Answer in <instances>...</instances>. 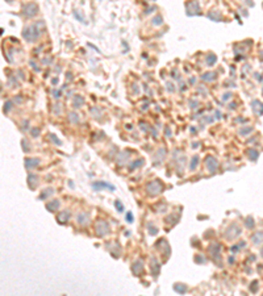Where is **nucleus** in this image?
<instances>
[{
	"instance_id": "nucleus-1",
	"label": "nucleus",
	"mask_w": 263,
	"mask_h": 296,
	"mask_svg": "<svg viewBox=\"0 0 263 296\" xmlns=\"http://www.w3.org/2000/svg\"><path fill=\"white\" fill-rule=\"evenodd\" d=\"M24 9H25V14L28 17H32V16H34V14L37 13V7L34 5V4H28Z\"/></svg>"
},
{
	"instance_id": "nucleus-2",
	"label": "nucleus",
	"mask_w": 263,
	"mask_h": 296,
	"mask_svg": "<svg viewBox=\"0 0 263 296\" xmlns=\"http://www.w3.org/2000/svg\"><path fill=\"white\" fill-rule=\"evenodd\" d=\"M206 61H208V65H213V62L216 61V57L213 54H209L208 58H206Z\"/></svg>"
}]
</instances>
